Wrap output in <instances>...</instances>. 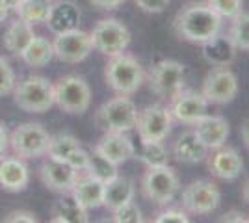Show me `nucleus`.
<instances>
[{"mask_svg": "<svg viewBox=\"0 0 249 223\" xmlns=\"http://www.w3.org/2000/svg\"><path fill=\"white\" fill-rule=\"evenodd\" d=\"M2 223H37V216L30 210H11L2 220Z\"/></svg>", "mask_w": 249, "mask_h": 223, "instance_id": "38", "label": "nucleus"}, {"mask_svg": "<svg viewBox=\"0 0 249 223\" xmlns=\"http://www.w3.org/2000/svg\"><path fill=\"white\" fill-rule=\"evenodd\" d=\"M13 101L28 114L49 112L54 106V84L45 76H26L13 87Z\"/></svg>", "mask_w": 249, "mask_h": 223, "instance_id": "3", "label": "nucleus"}, {"mask_svg": "<svg viewBox=\"0 0 249 223\" xmlns=\"http://www.w3.org/2000/svg\"><path fill=\"white\" fill-rule=\"evenodd\" d=\"M49 141H51L49 130L41 123H34V121L17 125L10 134L11 151L15 153V156L22 160L45 156Z\"/></svg>", "mask_w": 249, "mask_h": 223, "instance_id": "6", "label": "nucleus"}, {"mask_svg": "<svg viewBox=\"0 0 249 223\" xmlns=\"http://www.w3.org/2000/svg\"><path fill=\"white\" fill-rule=\"evenodd\" d=\"M244 199L249 203V181L246 182V186H244Z\"/></svg>", "mask_w": 249, "mask_h": 223, "instance_id": "45", "label": "nucleus"}, {"mask_svg": "<svg viewBox=\"0 0 249 223\" xmlns=\"http://www.w3.org/2000/svg\"><path fill=\"white\" fill-rule=\"evenodd\" d=\"M19 56L22 58V62L28 64L30 67H45L51 64V60L54 58V49L47 37L34 35L32 41L24 47V51Z\"/></svg>", "mask_w": 249, "mask_h": 223, "instance_id": "25", "label": "nucleus"}, {"mask_svg": "<svg viewBox=\"0 0 249 223\" xmlns=\"http://www.w3.org/2000/svg\"><path fill=\"white\" fill-rule=\"evenodd\" d=\"M207 4L221 19H234L242 13V0H207Z\"/></svg>", "mask_w": 249, "mask_h": 223, "instance_id": "34", "label": "nucleus"}, {"mask_svg": "<svg viewBox=\"0 0 249 223\" xmlns=\"http://www.w3.org/2000/svg\"><path fill=\"white\" fill-rule=\"evenodd\" d=\"M52 49H54V58H58L63 64H80L91 54L93 45L89 34L80 28H73L67 32L56 34Z\"/></svg>", "mask_w": 249, "mask_h": 223, "instance_id": "12", "label": "nucleus"}, {"mask_svg": "<svg viewBox=\"0 0 249 223\" xmlns=\"http://www.w3.org/2000/svg\"><path fill=\"white\" fill-rule=\"evenodd\" d=\"M219 222H236V223H244V222H248V218L244 216L242 212H236V210H232V212H229V214H225Z\"/></svg>", "mask_w": 249, "mask_h": 223, "instance_id": "42", "label": "nucleus"}, {"mask_svg": "<svg viewBox=\"0 0 249 223\" xmlns=\"http://www.w3.org/2000/svg\"><path fill=\"white\" fill-rule=\"evenodd\" d=\"M52 223H88V210H84L73 197H62L54 203L51 210Z\"/></svg>", "mask_w": 249, "mask_h": 223, "instance_id": "27", "label": "nucleus"}, {"mask_svg": "<svg viewBox=\"0 0 249 223\" xmlns=\"http://www.w3.org/2000/svg\"><path fill=\"white\" fill-rule=\"evenodd\" d=\"M124 0H89V4L95 8H101V10H115L123 4Z\"/></svg>", "mask_w": 249, "mask_h": 223, "instance_id": "40", "label": "nucleus"}, {"mask_svg": "<svg viewBox=\"0 0 249 223\" xmlns=\"http://www.w3.org/2000/svg\"><path fill=\"white\" fill-rule=\"evenodd\" d=\"M214 153L208 156V170L214 177L221 181H234L244 170V160L240 153L232 147L221 145L218 149H212Z\"/></svg>", "mask_w": 249, "mask_h": 223, "instance_id": "17", "label": "nucleus"}, {"mask_svg": "<svg viewBox=\"0 0 249 223\" xmlns=\"http://www.w3.org/2000/svg\"><path fill=\"white\" fill-rule=\"evenodd\" d=\"M136 6L145 13H162L171 0H134Z\"/></svg>", "mask_w": 249, "mask_h": 223, "instance_id": "39", "label": "nucleus"}, {"mask_svg": "<svg viewBox=\"0 0 249 223\" xmlns=\"http://www.w3.org/2000/svg\"><path fill=\"white\" fill-rule=\"evenodd\" d=\"M248 222H249V218H248Z\"/></svg>", "mask_w": 249, "mask_h": 223, "instance_id": "47", "label": "nucleus"}, {"mask_svg": "<svg viewBox=\"0 0 249 223\" xmlns=\"http://www.w3.org/2000/svg\"><path fill=\"white\" fill-rule=\"evenodd\" d=\"M186 82V67L175 60H160L149 71V86L153 93L169 99L184 87Z\"/></svg>", "mask_w": 249, "mask_h": 223, "instance_id": "9", "label": "nucleus"}, {"mask_svg": "<svg viewBox=\"0 0 249 223\" xmlns=\"http://www.w3.org/2000/svg\"><path fill=\"white\" fill-rule=\"evenodd\" d=\"M91 45L97 52L108 58L123 54L130 45V32L121 21L117 19H103L93 26L89 32Z\"/></svg>", "mask_w": 249, "mask_h": 223, "instance_id": "8", "label": "nucleus"}, {"mask_svg": "<svg viewBox=\"0 0 249 223\" xmlns=\"http://www.w3.org/2000/svg\"><path fill=\"white\" fill-rule=\"evenodd\" d=\"M86 173L93 175L95 179H99V181H103V182L112 181L114 177L119 175V173H117V166L112 164L110 160L104 158L103 154H99L95 149L89 153V162H88Z\"/></svg>", "mask_w": 249, "mask_h": 223, "instance_id": "30", "label": "nucleus"}, {"mask_svg": "<svg viewBox=\"0 0 249 223\" xmlns=\"http://www.w3.org/2000/svg\"><path fill=\"white\" fill-rule=\"evenodd\" d=\"M203 45V56L210 65L214 67H229L236 56V47L229 34H216Z\"/></svg>", "mask_w": 249, "mask_h": 223, "instance_id": "22", "label": "nucleus"}, {"mask_svg": "<svg viewBox=\"0 0 249 223\" xmlns=\"http://www.w3.org/2000/svg\"><path fill=\"white\" fill-rule=\"evenodd\" d=\"M65 162L73 168V170H76L78 173L80 171H86V168H88V162H89V153L86 151V149L80 145V147H76L74 151H71L69 153V156L65 158Z\"/></svg>", "mask_w": 249, "mask_h": 223, "instance_id": "36", "label": "nucleus"}, {"mask_svg": "<svg viewBox=\"0 0 249 223\" xmlns=\"http://www.w3.org/2000/svg\"><path fill=\"white\" fill-rule=\"evenodd\" d=\"M138 158L145 164L147 168H158L169 164V153L162 141H147L142 143Z\"/></svg>", "mask_w": 249, "mask_h": 223, "instance_id": "29", "label": "nucleus"}, {"mask_svg": "<svg viewBox=\"0 0 249 223\" xmlns=\"http://www.w3.org/2000/svg\"><path fill=\"white\" fill-rule=\"evenodd\" d=\"M2 2H4V4H6L8 8H10V10H13V6H15V4L19 2V0H2Z\"/></svg>", "mask_w": 249, "mask_h": 223, "instance_id": "46", "label": "nucleus"}, {"mask_svg": "<svg viewBox=\"0 0 249 223\" xmlns=\"http://www.w3.org/2000/svg\"><path fill=\"white\" fill-rule=\"evenodd\" d=\"M106 84L114 89L117 95H132L143 84V69L134 56L117 54L108 60L104 67Z\"/></svg>", "mask_w": 249, "mask_h": 223, "instance_id": "2", "label": "nucleus"}, {"mask_svg": "<svg viewBox=\"0 0 249 223\" xmlns=\"http://www.w3.org/2000/svg\"><path fill=\"white\" fill-rule=\"evenodd\" d=\"M138 108L128 95H117L97 110L95 123L104 132H128L136 127Z\"/></svg>", "mask_w": 249, "mask_h": 223, "instance_id": "5", "label": "nucleus"}, {"mask_svg": "<svg viewBox=\"0 0 249 223\" xmlns=\"http://www.w3.org/2000/svg\"><path fill=\"white\" fill-rule=\"evenodd\" d=\"M80 22V10L71 0H58L51 6L49 17L45 24L49 26L52 34H62L67 30L78 28Z\"/></svg>", "mask_w": 249, "mask_h": 223, "instance_id": "21", "label": "nucleus"}, {"mask_svg": "<svg viewBox=\"0 0 249 223\" xmlns=\"http://www.w3.org/2000/svg\"><path fill=\"white\" fill-rule=\"evenodd\" d=\"M156 223H188L190 218H188L186 210H177V208H167V210H162L155 218Z\"/></svg>", "mask_w": 249, "mask_h": 223, "instance_id": "37", "label": "nucleus"}, {"mask_svg": "<svg viewBox=\"0 0 249 223\" xmlns=\"http://www.w3.org/2000/svg\"><path fill=\"white\" fill-rule=\"evenodd\" d=\"M180 203L190 214H212L221 203V191L212 181H194L184 186Z\"/></svg>", "mask_w": 249, "mask_h": 223, "instance_id": "11", "label": "nucleus"}, {"mask_svg": "<svg viewBox=\"0 0 249 223\" xmlns=\"http://www.w3.org/2000/svg\"><path fill=\"white\" fill-rule=\"evenodd\" d=\"M39 177L49 190L58 191V193H69L78 177V171L73 170L67 162L49 158L41 164Z\"/></svg>", "mask_w": 249, "mask_h": 223, "instance_id": "15", "label": "nucleus"}, {"mask_svg": "<svg viewBox=\"0 0 249 223\" xmlns=\"http://www.w3.org/2000/svg\"><path fill=\"white\" fill-rule=\"evenodd\" d=\"M13 87H15V73L10 62L0 56V97L13 93Z\"/></svg>", "mask_w": 249, "mask_h": 223, "instance_id": "35", "label": "nucleus"}, {"mask_svg": "<svg viewBox=\"0 0 249 223\" xmlns=\"http://www.w3.org/2000/svg\"><path fill=\"white\" fill-rule=\"evenodd\" d=\"M229 37L232 39L236 51H249V13H238L232 19Z\"/></svg>", "mask_w": 249, "mask_h": 223, "instance_id": "32", "label": "nucleus"}, {"mask_svg": "<svg viewBox=\"0 0 249 223\" xmlns=\"http://www.w3.org/2000/svg\"><path fill=\"white\" fill-rule=\"evenodd\" d=\"M95 151L110 160L115 166H121L126 160L136 156V147L126 132H104V136L95 145Z\"/></svg>", "mask_w": 249, "mask_h": 223, "instance_id": "16", "label": "nucleus"}, {"mask_svg": "<svg viewBox=\"0 0 249 223\" xmlns=\"http://www.w3.org/2000/svg\"><path fill=\"white\" fill-rule=\"evenodd\" d=\"M8 13H10V8L0 0V22H4L8 19Z\"/></svg>", "mask_w": 249, "mask_h": 223, "instance_id": "44", "label": "nucleus"}, {"mask_svg": "<svg viewBox=\"0 0 249 223\" xmlns=\"http://www.w3.org/2000/svg\"><path fill=\"white\" fill-rule=\"evenodd\" d=\"M34 35H36L34 34V26L28 24V22L21 21V19H17V21L10 22V26L6 28L2 43H4L6 51H10L13 54H21L24 51V47L32 41Z\"/></svg>", "mask_w": 249, "mask_h": 223, "instance_id": "26", "label": "nucleus"}, {"mask_svg": "<svg viewBox=\"0 0 249 223\" xmlns=\"http://www.w3.org/2000/svg\"><path fill=\"white\" fill-rule=\"evenodd\" d=\"M51 6V0H19L13 6V11L17 13V17L21 21L28 22V24L34 26V24H39V22L47 21Z\"/></svg>", "mask_w": 249, "mask_h": 223, "instance_id": "28", "label": "nucleus"}, {"mask_svg": "<svg viewBox=\"0 0 249 223\" xmlns=\"http://www.w3.org/2000/svg\"><path fill=\"white\" fill-rule=\"evenodd\" d=\"M201 93L205 95L208 104H229L238 93V78L229 67H214L205 76Z\"/></svg>", "mask_w": 249, "mask_h": 223, "instance_id": "13", "label": "nucleus"}, {"mask_svg": "<svg viewBox=\"0 0 249 223\" xmlns=\"http://www.w3.org/2000/svg\"><path fill=\"white\" fill-rule=\"evenodd\" d=\"M54 104L69 116H82L91 106V87L78 74L62 76L54 84Z\"/></svg>", "mask_w": 249, "mask_h": 223, "instance_id": "4", "label": "nucleus"}, {"mask_svg": "<svg viewBox=\"0 0 249 223\" xmlns=\"http://www.w3.org/2000/svg\"><path fill=\"white\" fill-rule=\"evenodd\" d=\"M173 117L169 114V108L162 104H149L142 112H138L136 130L142 143L147 141H164L171 132Z\"/></svg>", "mask_w": 249, "mask_h": 223, "instance_id": "10", "label": "nucleus"}, {"mask_svg": "<svg viewBox=\"0 0 249 223\" xmlns=\"http://www.w3.org/2000/svg\"><path fill=\"white\" fill-rule=\"evenodd\" d=\"M130 199H134V182L130 179L117 175L112 181L104 182L103 206H106L110 212H114L117 206Z\"/></svg>", "mask_w": 249, "mask_h": 223, "instance_id": "23", "label": "nucleus"}, {"mask_svg": "<svg viewBox=\"0 0 249 223\" xmlns=\"http://www.w3.org/2000/svg\"><path fill=\"white\" fill-rule=\"evenodd\" d=\"M69 193H71V197L82 206L84 210L89 212L93 208L103 206L104 182L95 179L93 175H89L86 171H80Z\"/></svg>", "mask_w": 249, "mask_h": 223, "instance_id": "18", "label": "nucleus"}, {"mask_svg": "<svg viewBox=\"0 0 249 223\" xmlns=\"http://www.w3.org/2000/svg\"><path fill=\"white\" fill-rule=\"evenodd\" d=\"M167 108L175 121L184 125H196L201 117L208 114V101L203 93H199L196 89L182 87L173 97H169Z\"/></svg>", "mask_w": 249, "mask_h": 223, "instance_id": "14", "label": "nucleus"}, {"mask_svg": "<svg viewBox=\"0 0 249 223\" xmlns=\"http://www.w3.org/2000/svg\"><path fill=\"white\" fill-rule=\"evenodd\" d=\"M30 182V173L19 156H0V188L11 193L24 191Z\"/></svg>", "mask_w": 249, "mask_h": 223, "instance_id": "19", "label": "nucleus"}, {"mask_svg": "<svg viewBox=\"0 0 249 223\" xmlns=\"http://www.w3.org/2000/svg\"><path fill=\"white\" fill-rule=\"evenodd\" d=\"M76 147H80V139L78 138H74L71 134H56V136H51L49 147H47V156L65 162L69 153L74 151Z\"/></svg>", "mask_w": 249, "mask_h": 223, "instance_id": "31", "label": "nucleus"}, {"mask_svg": "<svg viewBox=\"0 0 249 223\" xmlns=\"http://www.w3.org/2000/svg\"><path fill=\"white\" fill-rule=\"evenodd\" d=\"M112 216V220L115 223H142L143 222V216H142V210L140 206L134 203V199L123 203L121 206H117Z\"/></svg>", "mask_w": 249, "mask_h": 223, "instance_id": "33", "label": "nucleus"}, {"mask_svg": "<svg viewBox=\"0 0 249 223\" xmlns=\"http://www.w3.org/2000/svg\"><path fill=\"white\" fill-rule=\"evenodd\" d=\"M208 149L199 141V138L192 132L180 134L173 143V156L182 164H197L207 158Z\"/></svg>", "mask_w": 249, "mask_h": 223, "instance_id": "24", "label": "nucleus"}, {"mask_svg": "<svg viewBox=\"0 0 249 223\" xmlns=\"http://www.w3.org/2000/svg\"><path fill=\"white\" fill-rule=\"evenodd\" d=\"M10 147V134L6 130V125L0 123V156L6 154V151Z\"/></svg>", "mask_w": 249, "mask_h": 223, "instance_id": "41", "label": "nucleus"}, {"mask_svg": "<svg viewBox=\"0 0 249 223\" xmlns=\"http://www.w3.org/2000/svg\"><path fill=\"white\" fill-rule=\"evenodd\" d=\"M180 182L173 168L167 166H158V168H147L142 179V191L149 201L155 205L166 206L175 199L178 193Z\"/></svg>", "mask_w": 249, "mask_h": 223, "instance_id": "7", "label": "nucleus"}, {"mask_svg": "<svg viewBox=\"0 0 249 223\" xmlns=\"http://www.w3.org/2000/svg\"><path fill=\"white\" fill-rule=\"evenodd\" d=\"M194 134L207 149H218L225 145L229 138V123L221 116H203L194 125Z\"/></svg>", "mask_w": 249, "mask_h": 223, "instance_id": "20", "label": "nucleus"}, {"mask_svg": "<svg viewBox=\"0 0 249 223\" xmlns=\"http://www.w3.org/2000/svg\"><path fill=\"white\" fill-rule=\"evenodd\" d=\"M242 138H244V141H246V145L249 149V117L242 123Z\"/></svg>", "mask_w": 249, "mask_h": 223, "instance_id": "43", "label": "nucleus"}, {"mask_svg": "<svg viewBox=\"0 0 249 223\" xmlns=\"http://www.w3.org/2000/svg\"><path fill=\"white\" fill-rule=\"evenodd\" d=\"M175 32L190 43H205L221 30V17L207 2L190 4L177 13Z\"/></svg>", "mask_w": 249, "mask_h": 223, "instance_id": "1", "label": "nucleus"}]
</instances>
